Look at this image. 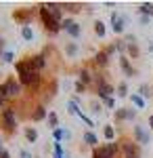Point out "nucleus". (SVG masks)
<instances>
[{"mask_svg": "<svg viewBox=\"0 0 153 158\" xmlns=\"http://www.w3.org/2000/svg\"><path fill=\"white\" fill-rule=\"evenodd\" d=\"M139 95H141V97L145 99V101H147V99H149V97L153 95V89H151L149 85H147V82H143V85L139 86Z\"/></svg>", "mask_w": 153, "mask_h": 158, "instance_id": "29", "label": "nucleus"}, {"mask_svg": "<svg viewBox=\"0 0 153 158\" xmlns=\"http://www.w3.org/2000/svg\"><path fill=\"white\" fill-rule=\"evenodd\" d=\"M120 70L124 72V76H126V78L136 76V70L132 68V63H130V59L126 57V55H122V57H120Z\"/></svg>", "mask_w": 153, "mask_h": 158, "instance_id": "16", "label": "nucleus"}, {"mask_svg": "<svg viewBox=\"0 0 153 158\" xmlns=\"http://www.w3.org/2000/svg\"><path fill=\"white\" fill-rule=\"evenodd\" d=\"M0 158H13V156H11V152H9V150H4V152L0 154Z\"/></svg>", "mask_w": 153, "mask_h": 158, "instance_id": "43", "label": "nucleus"}, {"mask_svg": "<svg viewBox=\"0 0 153 158\" xmlns=\"http://www.w3.org/2000/svg\"><path fill=\"white\" fill-rule=\"evenodd\" d=\"M73 89H76V95H82V93H86L88 86L84 85V82H80V80H76V82H73Z\"/></svg>", "mask_w": 153, "mask_h": 158, "instance_id": "35", "label": "nucleus"}, {"mask_svg": "<svg viewBox=\"0 0 153 158\" xmlns=\"http://www.w3.org/2000/svg\"><path fill=\"white\" fill-rule=\"evenodd\" d=\"M63 139H71V131L67 127H59L53 131V141H63Z\"/></svg>", "mask_w": 153, "mask_h": 158, "instance_id": "18", "label": "nucleus"}, {"mask_svg": "<svg viewBox=\"0 0 153 158\" xmlns=\"http://www.w3.org/2000/svg\"><path fill=\"white\" fill-rule=\"evenodd\" d=\"M78 80L84 82L86 86H90L94 82V70H92V68H88V65H82V68L78 70Z\"/></svg>", "mask_w": 153, "mask_h": 158, "instance_id": "15", "label": "nucleus"}, {"mask_svg": "<svg viewBox=\"0 0 153 158\" xmlns=\"http://www.w3.org/2000/svg\"><path fill=\"white\" fill-rule=\"evenodd\" d=\"M149 129H151V131H153V114H151V116H149Z\"/></svg>", "mask_w": 153, "mask_h": 158, "instance_id": "45", "label": "nucleus"}, {"mask_svg": "<svg viewBox=\"0 0 153 158\" xmlns=\"http://www.w3.org/2000/svg\"><path fill=\"white\" fill-rule=\"evenodd\" d=\"M0 61H2V63H13V61H15V53H13V51H4V55L0 57Z\"/></svg>", "mask_w": 153, "mask_h": 158, "instance_id": "34", "label": "nucleus"}, {"mask_svg": "<svg viewBox=\"0 0 153 158\" xmlns=\"http://www.w3.org/2000/svg\"><path fill=\"white\" fill-rule=\"evenodd\" d=\"M116 95H118V97H130L128 95V82H126V80H122V82L116 85Z\"/></svg>", "mask_w": 153, "mask_h": 158, "instance_id": "26", "label": "nucleus"}, {"mask_svg": "<svg viewBox=\"0 0 153 158\" xmlns=\"http://www.w3.org/2000/svg\"><path fill=\"white\" fill-rule=\"evenodd\" d=\"M4 51H9V49H6V40H4V38L0 36V57L4 55Z\"/></svg>", "mask_w": 153, "mask_h": 158, "instance_id": "38", "label": "nucleus"}, {"mask_svg": "<svg viewBox=\"0 0 153 158\" xmlns=\"http://www.w3.org/2000/svg\"><path fill=\"white\" fill-rule=\"evenodd\" d=\"M48 112H50V110L46 108V103H44V101H38V103L32 106L29 114H27V118H29L32 122H42V120H46V118H48Z\"/></svg>", "mask_w": 153, "mask_h": 158, "instance_id": "9", "label": "nucleus"}, {"mask_svg": "<svg viewBox=\"0 0 153 158\" xmlns=\"http://www.w3.org/2000/svg\"><path fill=\"white\" fill-rule=\"evenodd\" d=\"M0 131L6 137H13L17 133V108L15 106H9L0 114Z\"/></svg>", "mask_w": 153, "mask_h": 158, "instance_id": "3", "label": "nucleus"}, {"mask_svg": "<svg viewBox=\"0 0 153 158\" xmlns=\"http://www.w3.org/2000/svg\"><path fill=\"white\" fill-rule=\"evenodd\" d=\"M36 13H38V4L36 6H23V9H15L13 11V21L17 25H32V19L36 17Z\"/></svg>", "mask_w": 153, "mask_h": 158, "instance_id": "6", "label": "nucleus"}, {"mask_svg": "<svg viewBox=\"0 0 153 158\" xmlns=\"http://www.w3.org/2000/svg\"><path fill=\"white\" fill-rule=\"evenodd\" d=\"M128 44V51H126V55H130L132 59H136L139 55H141V49H139V44L136 42H126Z\"/></svg>", "mask_w": 153, "mask_h": 158, "instance_id": "30", "label": "nucleus"}, {"mask_svg": "<svg viewBox=\"0 0 153 158\" xmlns=\"http://www.w3.org/2000/svg\"><path fill=\"white\" fill-rule=\"evenodd\" d=\"M132 139H134L139 146H147V143H151V133H149L143 124H134V127H132Z\"/></svg>", "mask_w": 153, "mask_h": 158, "instance_id": "10", "label": "nucleus"}, {"mask_svg": "<svg viewBox=\"0 0 153 158\" xmlns=\"http://www.w3.org/2000/svg\"><path fill=\"white\" fill-rule=\"evenodd\" d=\"M23 61L27 63V68H32V70H36V72H42L44 68L48 65V57L40 51V53H34V55H25Z\"/></svg>", "mask_w": 153, "mask_h": 158, "instance_id": "8", "label": "nucleus"}, {"mask_svg": "<svg viewBox=\"0 0 153 158\" xmlns=\"http://www.w3.org/2000/svg\"><path fill=\"white\" fill-rule=\"evenodd\" d=\"M101 103H103L107 110H113L116 108V97H109V99H105V101H101Z\"/></svg>", "mask_w": 153, "mask_h": 158, "instance_id": "36", "label": "nucleus"}, {"mask_svg": "<svg viewBox=\"0 0 153 158\" xmlns=\"http://www.w3.org/2000/svg\"><path fill=\"white\" fill-rule=\"evenodd\" d=\"M65 108H67V112H69L71 116H78V114H80V112H82V110H80V106H78V103H73V101H67V103H65Z\"/></svg>", "mask_w": 153, "mask_h": 158, "instance_id": "32", "label": "nucleus"}, {"mask_svg": "<svg viewBox=\"0 0 153 158\" xmlns=\"http://www.w3.org/2000/svg\"><path fill=\"white\" fill-rule=\"evenodd\" d=\"M53 158H69L61 141H53Z\"/></svg>", "mask_w": 153, "mask_h": 158, "instance_id": "21", "label": "nucleus"}, {"mask_svg": "<svg viewBox=\"0 0 153 158\" xmlns=\"http://www.w3.org/2000/svg\"><path fill=\"white\" fill-rule=\"evenodd\" d=\"M46 124H48V129H50V133H53L55 129H59V127H61V124H59V114H57L55 110H50V112H48Z\"/></svg>", "mask_w": 153, "mask_h": 158, "instance_id": "20", "label": "nucleus"}, {"mask_svg": "<svg viewBox=\"0 0 153 158\" xmlns=\"http://www.w3.org/2000/svg\"><path fill=\"white\" fill-rule=\"evenodd\" d=\"M109 21H111V30H113V34H116V36H120V34H124V32H126V17H124V15H120L118 11L111 13Z\"/></svg>", "mask_w": 153, "mask_h": 158, "instance_id": "12", "label": "nucleus"}, {"mask_svg": "<svg viewBox=\"0 0 153 158\" xmlns=\"http://www.w3.org/2000/svg\"><path fill=\"white\" fill-rule=\"evenodd\" d=\"M15 72H17V78H19V82L23 89H29V91H38L40 86L44 85V76L42 72H36L32 68H27V63L23 59L15 61Z\"/></svg>", "mask_w": 153, "mask_h": 158, "instance_id": "1", "label": "nucleus"}, {"mask_svg": "<svg viewBox=\"0 0 153 158\" xmlns=\"http://www.w3.org/2000/svg\"><path fill=\"white\" fill-rule=\"evenodd\" d=\"M21 38H23L25 42H34V30H32V25H23L21 27Z\"/></svg>", "mask_w": 153, "mask_h": 158, "instance_id": "27", "label": "nucleus"}, {"mask_svg": "<svg viewBox=\"0 0 153 158\" xmlns=\"http://www.w3.org/2000/svg\"><path fill=\"white\" fill-rule=\"evenodd\" d=\"M105 51L109 53V57H113V53H118V51H116V44H113V42H111V44H107Z\"/></svg>", "mask_w": 153, "mask_h": 158, "instance_id": "39", "label": "nucleus"}, {"mask_svg": "<svg viewBox=\"0 0 153 158\" xmlns=\"http://www.w3.org/2000/svg\"><path fill=\"white\" fill-rule=\"evenodd\" d=\"M71 101H73V103H78V106H80V103H82V97H80V95H73V97H71Z\"/></svg>", "mask_w": 153, "mask_h": 158, "instance_id": "42", "label": "nucleus"}, {"mask_svg": "<svg viewBox=\"0 0 153 158\" xmlns=\"http://www.w3.org/2000/svg\"><path fill=\"white\" fill-rule=\"evenodd\" d=\"M23 137L27 143H36L38 141V137H40V133H38V129L36 127H23Z\"/></svg>", "mask_w": 153, "mask_h": 158, "instance_id": "19", "label": "nucleus"}, {"mask_svg": "<svg viewBox=\"0 0 153 158\" xmlns=\"http://www.w3.org/2000/svg\"><path fill=\"white\" fill-rule=\"evenodd\" d=\"M4 150H6V148H4V141H2V137H0V154H2Z\"/></svg>", "mask_w": 153, "mask_h": 158, "instance_id": "44", "label": "nucleus"}, {"mask_svg": "<svg viewBox=\"0 0 153 158\" xmlns=\"http://www.w3.org/2000/svg\"><path fill=\"white\" fill-rule=\"evenodd\" d=\"M61 32H65L69 38H80L82 36V23L80 21H76L73 17H63V21H61Z\"/></svg>", "mask_w": 153, "mask_h": 158, "instance_id": "7", "label": "nucleus"}, {"mask_svg": "<svg viewBox=\"0 0 153 158\" xmlns=\"http://www.w3.org/2000/svg\"><path fill=\"white\" fill-rule=\"evenodd\" d=\"M82 141H84V143H86L88 148H90V150L99 148V137H96L92 131H88V129H86V131L82 133Z\"/></svg>", "mask_w": 153, "mask_h": 158, "instance_id": "17", "label": "nucleus"}, {"mask_svg": "<svg viewBox=\"0 0 153 158\" xmlns=\"http://www.w3.org/2000/svg\"><path fill=\"white\" fill-rule=\"evenodd\" d=\"M78 118H80V120H82L84 124L88 127V131H92V127H94V120L90 118V116H88V114H84V112H80V114H78Z\"/></svg>", "mask_w": 153, "mask_h": 158, "instance_id": "33", "label": "nucleus"}, {"mask_svg": "<svg viewBox=\"0 0 153 158\" xmlns=\"http://www.w3.org/2000/svg\"><path fill=\"white\" fill-rule=\"evenodd\" d=\"M19 158H34L29 150H19Z\"/></svg>", "mask_w": 153, "mask_h": 158, "instance_id": "41", "label": "nucleus"}, {"mask_svg": "<svg viewBox=\"0 0 153 158\" xmlns=\"http://www.w3.org/2000/svg\"><path fill=\"white\" fill-rule=\"evenodd\" d=\"M63 13H80L82 11V2H61Z\"/></svg>", "mask_w": 153, "mask_h": 158, "instance_id": "22", "label": "nucleus"}, {"mask_svg": "<svg viewBox=\"0 0 153 158\" xmlns=\"http://www.w3.org/2000/svg\"><path fill=\"white\" fill-rule=\"evenodd\" d=\"M130 101H132V106H134V108H139V110H143L145 106H147V101H145L139 93H132V95H130Z\"/></svg>", "mask_w": 153, "mask_h": 158, "instance_id": "28", "label": "nucleus"}, {"mask_svg": "<svg viewBox=\"0 0 153 158\" xmlns=\"http://www.w3.org/2000/svg\"><path fill=\"white\" fill-rule=\"evenodd\" d=\"M122 143V154H124V158H139L141 156V148H139V143L132 139H124V141H120Z\"/></svg>", "mask_w": 153, "mask_h": 158, "instance_id": "11", "label": "nucleus"}, {"mask_svg": "<svg viewBox=\"0 0 153 158\" xmlns=\"http://www.w3.org/2000/svg\"><path fill=\"white\" fill-rule=\"evenodd\" d=\"M122 152V143L120 141H107L103 146L94 148L90 152V158H116Z\"/></svg>", "mask_w": 153, "mask_h": 158, "instance_id": "5", "label": "nucleus"}, {"mask_svg": "<svg viewBox=\"0 0 153 158\" xmlns=\"http://www.w3.org/2000/svg\"><path fill=\"white\" fill-rule=\"evenodd\" d=\"M149 53H153V40L149 42Z\"/></svg>", "mask_w": 153, "mask_h": 158, "instance_id": "46", "label": "nucleus"}, {"mask_svg": "<svg viewBox=\"0 0 153 158\" xmlns=\"http://www.w3.org/2000/svg\"><path fill=\"white\" fill-rule=\"evenodd\" d=\"M21 93H23V86L19 82V78H15V76H9L6 80L0 82V95L4 99H9V101L21 97Z\"/></svg>", "mask_w": 153, "mask_h": 158, "instance_id": "4", "label": "nucleus"}, {"mask_svg": "<svg viewBox=\"0 0 153 158\" xmlns=\"http://www.w3.org/2000/svg\"><path fill=\"white\" fill-rule=\"evenodd\" d=\"M90 110H92L94 114H101V110H103V103H101V101H92V103H90Z\"/></svg>", "mask_w": 153, "mask_h": 158, "instance_id": "37", "label": "nucleus"}, {"mask_svg": "<svg viewBox=\"0 0 153 158\" xmlns=\"http://www.w3.org/2000/svg\"><path fill=\"white\" fill-rule=\"evenodd\" d=\"M149 21H151V17H147V15H139V23H141V25H147Z\"/></svg>", "mask_w": 153, "mask_h": 158, "instance_id": "40", "label": "nucleus"}, {"mask_svg": "<svg viewBox=\"0 0 153 158\" xmlns=\"http://www.w3.org/2000/svg\"><path fill=\"white\" fill-rule=\"evenodd\" d=\"M103 137H105V141H116V127L113 124H105L103 127Z\"/></svg>", "mask_w": 153, "mask_h": 158, "instance_id": "24", "label": "nucleus"}, {"mask_svg": "<svg viewBox=\"0 0 153 158\" xmlns=\"http://www.w3.org/2000/svg\"><path fill=\"white\" fill-rule=\"evenodd\" d=\"M109 53H107L105 49H101V51H96L92 55V65L96 68V70H105L107 65H109Z\"/></svg>", "mask_w": 153, "mask_h": 158, "instance_id": "14", "label": "nucleus"}, {"mask_svg": "<svg viewBox=\"0 0 153 158\" xmlns=\"http://www.w3.org/2000/svg\"><path fill=\"white\" fill-rule=\"evenodd\" d=\"M113 120L116 122H132L136 120V110L134 108H118L113 112Z\"/></svg>", "mask_w": 153, "mask_h": 158, "instance_id": "13", "label": "nucleus"}, {"mask_svg": "<svg viewBox=\"0 0 153 158\" xmlns=\"http://www.w3.org/2000/svg\"><path fill=\"white\" fill-rule=\"evenodd\" d=\"M78 53H80V47H78V42H65V55L73 59V57H78Z\"/></svg>", "mask_w": 153, "mask_h": 158, "instance_id": "23", "label": "nucleus"}, {"mask_svg": "<svg viewBox=\"0 0 153 158\" xmlns=\"http://www.w3.org/2000/svg\"><path fill=\"white\" fill-rule=\"evenodd\" d=\"M38 17H40L42 30L46 32L48 36H57V34L61 32V21L55 17V15H50V11L46 9V4H44V2H40V4H38Z\"/></svg>", "mask_w": 153, "mask_h": 158, "instance_id": "2", "label": "nucleus"}, {"mask_svg": "<svg viewBox=\"0 0 153 158\" xmlns=\"http://www.w3.org/2000/svg\"><path fill=\"white\" fill-rule=\"evenodd\" d=\"M113 44H116V51L120 53V57H122V55H126V51H128V44H126V40L118 38V40H116Z\"/></svg>", "mask_w": 153, "mask_h": 158, "instance_id": "31", "label": "nucleus"}, {"mask_svg": "<svg viewBox=\"0 0 153 158\" xmlns=\"http://www.w3.org/2000/svg\"><path fill=\"white\" fill-rule=\"evenodd\" d=\"M92 30H94V34H96L99 38H105V34H107V27H105V23H103L101 19H96V21L92 23Z\"/></svg>", "mask_w": 153, "mask_h": 158, "instance_id": "25", "label": "nucleus"}]
</instances>
